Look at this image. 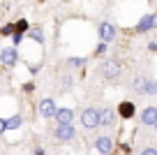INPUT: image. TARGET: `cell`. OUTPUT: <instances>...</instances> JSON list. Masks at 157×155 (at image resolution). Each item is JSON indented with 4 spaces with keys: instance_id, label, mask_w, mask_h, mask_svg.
<instances>
[{
    "instance_id": "obj_1",
    "label": "cell",
    "mask_w": 157,
    "mask_h": 155,
    "mask_svg": "<svg viewBox=\"0 0 157 155\" xmlns=\"http://www.w3.org/2000/svg\"><path fill=\"white\" fill-rule=\"evenodd\" d=\"M81 125H83L86 130L99 127V109H95V107L83 109V111H81Z\"/></svg>"
},
{
    "instance_id": "obj_2",
    "label": "cell",
    "mask_w": 157,
    "mask_h": 155,
    "mask_svg": "<svg viewBox=\"0 0 157 155\" xmlns=\"http://www.w3.org/2000/svg\"><path fill=\"white\" fill-rule=\"evenodd\" d=\"M116 35H118V28L113 23H109V21H102V23H99V37H102V44L113 42Z\"/></svg>"
},
{
    "instance_id": "obj_3",
    "label": "cell",
    "mask_w": 157,
    "mask_h": 155,
    "mask_svg": "<svg viewBox=\"0 0 157 155\" xmlns=\"http://www.w3.org/2000/svg\"><path fill=\"white\" fill-rule=\"evenodd\" d=\"M95 150H97L99 155L113 153V139H111L109 134H99L97 139H95Z\"/></svg>"
},
{
    "instance_id": "obj_4",
    "label": "cell",
    "mask_w": 157,
    "mask_h": 155,
    "mask_svg": "<svg viewBox=\"0 0 157 155\" xmlns=\"http://www.w3.org/2000/svg\"><path fill=\"white\" fill-rule=\"evenodd\" d=\"M56 109H58V107H56V102L51 100V97H44V100L37 104V111H39V116H42V118H53L56 116Z\"/></svg>"
},
{
    "instance_id": "obj_5",
    "label": "cell",
    "mask_w": 157,
    "mask_h": 155,
    "mask_svg": "<svg viewBox=\"0 0 157 155\" xmlns=\"http://www.w3.org/2000/svg\"><path fill=\"white\" fill-rule=\"evenodd\" d=\"M102 74H104V79L113 81V79L120 77V65H118L116 60H104L102 63Z\"/></svg>"
},
{
    "instance_id": "obj_6",
    "label": "cell",
    "mask_w": 157,
    "mask_h": 155,
    "mask_svg": "<svg viewBox=\"0 0 157 155\" xmlns=\"http://www.w3.org/2000/svg\"><path fill=\"white\" fill-rule=\"evenodd\" d=\"M56 121H58V125H72V121L76 118V113L72 111L69 107H58L56 109Z\"/></svg>"
},
{
    "instance_id": "obj_7",
    "label": "cell",
    "mask_w": 157,
    "mask_h": 155,
    "mask_svg": "<svg viewBox=\"0 0 157 155\" xmlns=\"http://www.w3.org/2000/svg\"><path fill=\"white\" fill-rule=\"evenodd\" d=\"M53 137H56V141H72L76 137V130L72 125H58L53 130Z\"/></svg>"
},
{
    "instance_id": "obj_8",
    "label": "cell",
    "mask_w": 157,
    "mask_h": 155,
    "mask_svg": "<svg viewBox=\"0 0 157 155\" xmlns=\"http://www.w3.org/2000/svg\"><path fill=\"white\" fill-rule=\"evenodd\" d=\"M16 60H19V56H16V49L14 46H7L0 51V63L5 65V67H14Z\"/></svg>"
},
{
    "instance_id": "obj_9",
    "label": "cell",
    "mask_w": 157,
    "mask_h": 155,
    "mask_svg": "<svg viewBox=\"0 0 157 155\" xmlns=\"http://www.w3.org/2000/svg\"><path fill=\"white\" fill-rule=\"evenodd\" d=\"M157 28V14H146L136 23V33H148V30Z\"/></svg>"
},
{
    "instance_id": "obj_10",
    "label": "cell",
    "mask_w": 157,
    "mask_h": 155,
    "mask_svg": "<svg viewBox=\"0 0 157 155\" xmlns=\"http://www.w3.org/2000/svg\"><path fill=\"white\" fill-rule=\"evenodd\" d=\"M139 118H141V123L146 127H155V123H157V107H146Z\"/></svg>"
},
{
    "instance_id": "obj_11",
    "label": "cell",
    "mask_w": 157,
    "mask_h": 155,
    "mask_svg": "<svg viewBox=\"0 0 157 155\" xmlns=\"http://www.w3.org/2000/svg\"><path fill=\"white\" fill-rule=\"evenodd\" d=\"M116 116H118V113L113 111V109H99V125L113 127V123H116Z\"/></svg>"
},
{
    "instance_id": "obj_12",
    "label": "cell",
    "mask_w": 157,
    "mask_h": 155,
    "mask_svg": "<svg viewBox=\"0 0 157 155\" xmlns=\"http://www.w3.org/2000/svg\"><path fill=\"white\" fill-rule=\"evenodd\" d=\"M118 116H123V118H132L134 116V104L132 102H123V104H120V107H118Z\"/></svg>"
},
{
    "instance_id": "obj_13",
    "label": "cell",
    "mask_w": 157,
    "mask_h": 155,
    "mask_svg": "<svg viewBox=\"0 0 157 155\" xmlns=\"http://www.w3.org/2000/svg\"><path fill=\"white\" fill-rule=\"evenodd\" d=\"M146 79L148 77H134L132 79V88L136 93H141V95H143V90H146Z\"/></svg>"
},
{
    "instance_id": "obj_14",
    "label": "cell",
    "mask_w": 157,
    "mask_h": 155,
    "mask_svg": "<svg viewBox=\"0 0 157 155\" xmlns=\"http://www.w3.org/2000/svg\"><path fill=\"white\" fill-rule=\"evenodd\" d=\"M143 95H157V81L155 79H146V90Z\"/></svg>"
},
{
    "instance_id": "obj_15",
    "label": "cell",
    "mask_w": 157,
    "mask_h": 155,
    "mask_svg": "<svg viewBox=\"0 0 157 155\" xmlns=\"http://www.w3.org/2000/svg\"><path fill=\"white\" fill-rule=\"evenodd\" d=\"M28 35L35 39V42H39V44L44 42V30H42V28H30V30H28Z\"/></svg>"
},
{
    "instance_id": "obj_16",
    "label": "cell",
    "mask_w": 157,
    "mask_h": 155,
    "mask_svg": "<svg viewBox=\"0 0 157 155\" xmlns=\"http://www.w3.org/2000/svg\"><path fill=\"white\" fill-rule=\"evenodd\" d=\"M21 123H23L21 116H12L10 121H7V130H16V127H21Z\"/></svg>"
},
{
    "instance_id": "obj_17",
    "label": "cell",
    "mask_w": 157,
    "mask_h": 155,
    "mask_svg": "<svg viewBox=\"0 0 157 155\" xmlns=\"http://www.w3.org/2000/svg\"><path fill=\"white\" fill-rule=\"evenodd\" d=\"M86 58H81V56H72L69 58V67H83Z\"/></svg>"
},
{
    "instance_id": "obj_18",
    "label": "cell",
    "mask_w": 157,
    "mask_h": 155,
    "mask_svg": "<svg viewBox=\"0 0 157 155\" xmlns=\"http://www.w3.org/2000/svg\"><path fill=\"white\" fill-rule=\"evenodd\" d=\"M2 35H14V23H7V26H2Z\"/></svg>"
},
{
    "instance_id": "obj_19",
    "label": "cell",
    "mask_w": 157,
    "mask_h": 155,
    "mask_svg": "<svg viewBox=\"0 0 157 155\" xmlns=\"http://www.w3.org/2000/svg\"><path fill=\"white\" fill-rule=\"evenodd\" d=\"M141 155H157V148H152V146H146V148L141 150Z\"/></svg>"
},
{
    "instance_id": "obj_20",
    "label": "cell",
    "mask_w": 157,
    "mask_h": 155,
    "mask_svg": "<svg viewBox=\"0 0 157 155\" xmlns=\"http://www.w3.org/2000/svg\"><path fill=\"white\" fill-rule=\"evenodd\" d=\"M12 39H14V44H21V42H23V33H14Z\"/></svg>"
},
{
    "instance_id": "obj_21",
    "label": "cell",
    "mask_w": 157,
    "mask_h": 155,
    "mask_svg": "<svg viewBox=\"0 0 157 155\" xmlns=\"http://www.w3.org/2000/svg\"><path fill=\"white\" fill-rule=\"evenodd\" d=\"M5 130H7V121H5V118H0V137H2Z\"/></svg>"
},
{
    "instance_id": "obj_22",
    "label": "cell",
    "mask_w": 157,
    "mask_h": 155,
    "mask_svg": "<svg viewBox=\"0 0 157 155\" xmlns=\"http://www.w3.org/2000/svg\"><path fill=\"white\" fill-rule=\"evenodd\" d=\"M104 51H106V44H99V46H97V54H99V56H102V54H104Z\"/></svg>"
},
{
    "instance_id": "obj_23",
    "label": "cell",
    "mask_w": 157,
    "mask_h": 155,
    "mask_svg": "<svg viewBox=\"0 0 157 155\" xmlns=\"http://www.w3.org/2000/svg\"><path fill=\"white\" fill-rule=\"evenodd\" d=\"M33 155H46V153H44V148H35Z\"/></svg>"
},
{
    "instance_id": "obj_24",
    "label": "cell",
    "mask_w": 157,
    "mask_h": 155,
    "mask_svg": "<svg viewBox=\"0 0 157 155\" xmlns=\"http://www.w3.org/2000/svg\"><path fill=\"white\" fill-rule=\"evenodd\" d=\"M155 130H157V123H155Z\"/></svg>"
},
{
    "instance_id": "obj_25",
    "label": "cell",
    "mask_w": 157,
    "mask_h": 155,
    "mask_svg": "<svg viewBox=\"0 0 157 155\" xmlns=\"http://www.w3.org/2000/svg\"><path fill=\"white\" fill-rule=\"evenodd\" d=\"M129 155H132V153H129Z\"/></svg>"
}]
</instances>
